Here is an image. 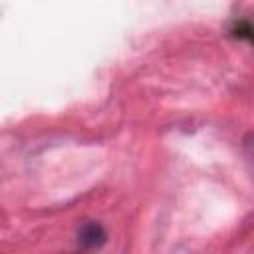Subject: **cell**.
<instances>
[{
  "label": "cell",
  "mask_w": 254,
  "mask_h": 254,
  "mask_svg": "<svg viewBox=\"0 0 254 254\" xmlns=\"http://www.w3.org/2000/svg\"><path fill=\"white\" fill-rule=\"evenodd\" d=\"M107 234L103 230V226L99 222H85L81 224L79 232H77V242L83 246V248H99L103 242H105Z\"/></svg>",
  "instance_id": "1"
},
{
  "label": "cell",
  "mask_w": 254,
  "mask_h": 254,
  "mask_svg": "<svg viewBox=\"0 0 254 254\" xmlns=\"http://www.w3.org/2000/svg\"><path fill=\"white\" fill-rule=\"evenodd\" d=\"M232 36L248 40L254 44V22H236L232 26Z\"/></svg>",
  "instance_id": "2"
},
{
  "label": "cell",
  "mask_w": 254,
  "mask_h": 254,
  "mask_svg": "<svg viewBox=\"0 0 254 254\" xmlns=\"http://www.w3.org/2000/svg\"><path fill=\"white\" fill-rule=\"evenodd\" d=\"M244 157H246V165H248V171L254 179V133L246 135L244 139Z\"/></svg>",
  "instance_id": "3"
}]
</instances>
